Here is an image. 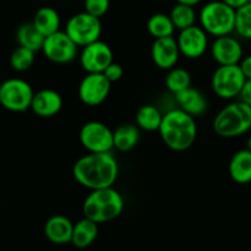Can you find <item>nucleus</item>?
Returning <instances> with one entry per match:
<instances>
[{"instance_id": "1", "label": "nucleus", "mask_w": 251, "mask_h": 251, "mask_svg": "<svg viewBox=\"0 0 251 251\" xmlns=\"http://www.w3.org/2000/svg\"><path fill=\"white\" fill-rule=\"evenodd\" d=\"M119 176V164L112 152L90 153L74 163L73 176L88 190L114 186Z\"/></svg>"}, {"instance_id": "2", "label": "nucleus", "mask_w": 251, "mask_h": 251, "mask_svg": "<svg viewBox=\"0 0 251 251\" xmlns=\"http://www.w3.org/2000/svg\"><path fill=\"white\" fill-rule=\"evenodd\" d=\"M158 132L168 149L176 152H183L195 144L198 124L195 118L176 107L163 115Z\"/></svg>"}, {"instance_id": "3", "label": "nucleus", "mask_w": 251, "mask_h": 251, "mask_svg": "<svg viewBox=\"0 0 251 251\" xmlns=\"http://www.w3.org/2000/svg\"><path fill=\"white\" fill-rule=\"evenodd\" d=\"M124 199L114 186L91 190L82 203L83 217L96 223H105L119 217L124 211Z\"/></svg>"}, {"instance_id": "4", "label": "nucleus", "mask_w": 251, "mask_h": 251, "mask_svg": "<svg viewBox=\"0 0 251 251\" xmlns=\"http://www.w3.org/2000/svg\"><path fill=\"white\" fill-rule=\"evenodd\" d=\"M213 130L225 139H234L251 130V105L243 100L229 103L216 114Z\"/></svg>"}, {"instance_id": "5", "label": "nucleus", "mask_w": 251, "mask_h": 251, "mask_svg": "<svg viewBox=\"0 0 251 251\" xmlns=\"http://www.w3.org/2000/svg\"><path fill=\"white\" fill-rule=\"evenodd\" d=\"M235 11L237 10L221 0H213L205 4L199 14L200 26L208 36L222 37L235 31Z\"/></svg>"}, {"instance_id": "6", "label": "nucleus", "mask_w": 251, "mask_h": 251, "mask_svg": "<svg viewBox=\"0 0 251 251\" xmlns=\"http://www.w3.org/2000/svg\"><path fill=\"white\" fill-rule=\"evenodd\" d=\"M247 77L240 69L239 64L235 65H220L215 70L211 80V86L221 100H235L239 98Z\"/></svg>"}, {"instance_id": "7", "label": "nucleus", "mask_w": 251, "mask_h": 251, "mask_svg": "<svg viewBox=\"0 0 251 251\" xmlns=\"http://www.w3.org/2000/svg\"><path fill=\"white\" fill-rule=\"evenodd\" d=\"M33 96L32 86L22 78H9L0 85V104L10 112L31 109Z\"/></svg>"}, {"instance_id": "8", "label": "nucleus", "mask_w": 251, "mask_h": 251, "mask_svg": "<svg viewBox=\"0 0 251 251\" xmlns=\"http://www.w3.org/2000/svg\"><path fill=\"white\" fill-rule=\"evenodd\" d=\"M64 31L78 47L82 48L100 38L102 24H100V17L82 11L69 19Z\"/></svg>"}, {"instance_id": "9", "label": "nucleus", "mask_w": 251, "mask_h": 251, "mask_svg": "<svg viewBox=\"0 0 251 251\" xmlns=\"http://www.w3.org/2000/svg\"><path fill=\"white\" fill-rule=\"evenodd\" d=\"M81 145L90 153H103L110 152L114 149L113 130L104 123L92 120L82 125L78 135Z\"/></svg>"}, {"instance_id": "10", "label": "nucleus", "mask_w": 251, "mask_h": 251, "mask_svg": "<svg viewBox=\"0 0 251 251\" xmlns=\"http://www.w3.org/2000/svg\"><path fill=\"white\" fill-rule=\"evenodd\" d=\"M78 48L80 47L68 36V33L60 29L46 37L42 51L51 63L69 64L77 58Z\"/></svg>"}, {"instance_id": "11", "label": "nucleus", "mask_w": 251, "mask_h": 251, "mask_svg": "<svg viewBox=\"0 0 251 251\" xmlns=\"http://www.w3.org/2000/svg\"><path fill=\"white\" fill-rule=\"evenodd\" d=\"M110 87L112 82L103 73L86 74L78 85V98L88 107H97L107 100L110 93Z\"/></svg>"}, {"instance_id": "12", "label": "nucleus", "mask_w": 251, "mask_h": 251, "mask_svg": "<svg viewBox=\"0 0 251 251\" xmlns=\"http://www.w3.org/2000/svg\"><path fill=\"white\" fill-rule=\"evenodd\" d=\"M80 64L87 74L103 73L113 63V50L105 42L98 41L82 47Z\"/></svg>"}, {"instance_id": "13", "label": "nucleus", "mask_w": 251, "mask_h": 251, "mask_svg": "<svg viewBox=\"0 0 251 251\" xmlns=\"http://www.w3.org/2000/svg\"><path fill=\"white\" fill-rule=\"evenodd\" d=\"M176 42L180 54L188 59L201 58L208 49V34L196 25L179 31Z\"/></svg>"}, {"instance_id": "14", "label": "nucleus", "mask_w": 251, "mask_h": 251, "mask_svg": "<svg viewBox=\"0 0 251 251\" xmlns=\"http://www.w3.org/2000/svg\"><path fill=\"white\" fill-rule=\"evenodd\" d=\"M211 55L218 65H235L244 58L242 43L235 37H216L210 47Z\"/></svg>"}, {"instance_id": "15", "label": "nucleus", "mask_w": 251, "mask_h": 251, "mask_svg": "<svg viewBox=\"0 0 251 251\" xmlns=\"http://www.w3.org/2000/svg\"><path fill=\"white\" fill-rule=\"evenodd\" d=\"M178 42L173 36L154 39L151 48V58L154 65L162 70H169L176 65L180 56Z\"/></svg>"}, {"instance_id": "16", "label": "nucleus", "mask_w": 251, "mask_h": 251, "mask_svg": "<svg viewBox=\"0 0 251 251\" xmlns=\"http://www.w3.org/2000/svg\"><path fill=\"white\" fill-rule=\"evenodd\" d=\"M61 108H63V98L58 91L51 90V88H43L38 92H34L31 110L37 117H55L60 113Z\"/></svg>"}, {"instance_id": "17", "label": "nucleus", "mask_w": 251, "mask_h": 251, "mask_svg": "<svg viewBox=\"0 0 251 251\" xmlns=\"http://www.w3.org/2000/svg\"><path fill=\"white\" fill-rule=\"evenodd\" d=\"M74 223L63 215H55L48 218L44 225V234L49 242L63 245L71 243Z\"/></svg>"}, {"instance_id": "18", "label": "nucleus", "mask_w": 251, "mask_h": 251, "mask_svg": "<svg viewBox=\"0 0 251 251\" xmlns=\"http://www.w3.org/2000/svg\"><path fill=\"white\" fill-rule=\"evenodd\" d=\"M174 96H176V103L178 104V108L194 118L205 114L208 108L207 98L198 88L189 87Z\"/></svg>"}, {"instance_id": "19", "label": "nucleus", "mask_w": 251, "mask_h": 251, "mask_svg": "<svg viewBox=\"0 0 251 251\" xmlns=\"http://www.w3.org/2000/svg\"><path fill=\"white\" fill-rule=\"evenodd\" d=\"M228 173L233 181L240 185L251 183V151L239 150L230 158Z\"/></svg>"}, {"instance_id": "20", "label": "nucleus", "mask_w": 251, "mask_h": 251, "mask_svg": "<svg viewBox=\"0 0 251 251\" xmlns=\"http://www.w3.org/2000/svg\"><path fill=\"white\" fill-rule=\"evenodd\" d=\"M32 22L44 37L60 31V15L54 7L43 6L38 9Z\"/></svg>"}, {"instance_id": "21", "label": "nucleus", "mask_w": 251, "mask_h": 251, "mask_svg": "<svg viewBox=\"0 0 251 251\" xmlns=\"http://www.w3.org/2000/svg\"><path fill=\"white\" fill-rule=\"evenodd\" d=\"M98 235V223L83 217L74 225L73 238H71V244L78 249H85L90 247Z\"/></svg>"}, {"instance_id": "22", "label": "nucleus", "mask_w": 251, "mask_h": 251, "mask_svg": "<svg viewBox=\"0 0 251 251\" xmlns=\"http://www.w3.org/2000/svg\"><path fill=\"white\" fill-rule=\"evenodd\" d=\"M140 127L136 124H122L113 131L114 149L120 152L131 151L140 141Z\"/></svg>"}, {"instance_id": "23", "label": "nucleus", "mask_w": 251, "mask_h": 251, "mask_svg": "<svg viewBox=\"0 0 251 251\" xmlns=\"http://www.w3.org/2000/svg\"><path fill=\"white\" fill-rule=\"evenodd\" d=\"M163 115L156 105L146 104L137 109L135 122L137 126L144 131H158L163 120Z\"/></svg>"}, {"instance_id": "24", "label": "nucleus", "mask_w": 251, "mask_h": 251, "mask_svg": "<svg viewBox=\"0 0 251 251\" xmlns=\"http://www.w3.org/2000/svg\"><path fill=\"white\" fill-rule=\"evenodd\" d=\"M16 39L19 42V46L31 49L33 51H38L43 48L46 37L36 28L33 22H26L17 28Z\"/></svg>"}, {"instance_id": "25", "label": "nucleus", "mask_w": 251, "mask_h": 251, "mask_svg": "<svg viewBox=\"0 0 251 251\" xmlns=\"http://www.w3.org/2000/svg\"><path fill=\"white\" fill-rule=\"evenodd\" d=\"M147 31L153 37L157 38H164V37H171L174 34L176 27H174L173 21L171 16L163 12H157L153 14L147 21Z\"/></svg>"}, {"instance_id": "26", "label": "nucleus", "mask_w": 251, "mask_h": 251, "mask_svg": "<svg viewBox=\"0 0 251 251\" xmlns=\"http://www.w3.org/2000/svg\"><path fill=\"white\" fill-rule=\"evenodd\" d=\"M194 7L195 6L180 4V2H176L174 5L173 9L171 10L169 16H171L172 21H173L176 29L181 31V29H185L196 24L198 15H196V11Z\"/></svg>"}, {"instance_id": "27", "label": "nucleus", "mask_w": 251, "mask_h": 251, "mask_svg": "<svg viewBox=\"0 0 251 251\" xmlns=\"http://www.w3.org/2000/svg\"><path fill=\"white\" fill-rule=\"evenodd\" d=\"M191 81H193L191 75L188 70L174 66L168 70L164 82H166V87L168 88L169 92L176 95V93L191 87Z\"/></svg>"}, {"instance_id": "28", "label": "nucleus", "mask_w": 251, "mask_h": 251, "mask_svg": "<svg viewBox=\"0 0 251 251\" xmlns=\"http://www.w3.org/2000/svg\"><path fill=\"white\" fill-rule=\"evenodd\" d=\"M34 54H36V51L19 46L10 55V65L14 70L20 71V73L27 71L33 65Z\"/></svg>"}, {"instance_id": "29", "label": "nucleus", "mask_w": 251, "mask_h": 251, "mask_svg": "<svg viewBox=\"0 0 251 251\" xmlns=\"http://www.w3.org/2000/svg\"><path fill=\"white\" fill-rule=\"evenodd\" d=\"M235 32L245 39H251V4L248 2L235 11Z\"/></svg>"}, {"instance_id": "30", "label": "nucleus", "mask_w": 251, "mask_h": 251, "mask_svg": "<svg viewBox=\"0 0 251 251\" xmlns=\"http://www.w3.org/2000/svg\"><path fill=\"white\" fill-rule=\"evenodd\" d=\"M109 6L110 0H85L83 1L85 11L93 15V16L100 17V19L107 14Z\"/></svg>"}, {"instance_id": "31", "label": "nucleus", "mask_w": 251, "mask_h": 251, "mask_svg": "<svg viewBox=\"0 0 251 251\" xmlns=\"http://www.w3.org/2000/svg\"><path fill=\"white\" fill-rule=\"evenodd\" d=\"M103 74H104L105 77L113 83L117 82V81H119L120 78L123 77V75H124V69H123V66L120 65V64L113 61V63L103 71Z\"/></svg>"}, {"instance_id": "32", "label": "nucleus", "mask_w": 251, "mask_h": 251, "mask_svg": "<svg viewBox=\"0 0 251 251\" xmlns=\"http://www.w3.org/2000/svg\"><path fill=\"white\" fill-rule=\"evenodd\" d=\"M239 100L247 103V104L251 105V80L245 81L242 92L239 95Z\"/></svg>"}, {"instance_id": "33", "label": "nucleus", "mask_w": 251, "mask_h": 251, "mask_svg": "<svg viewBox=\"0 0 251 251\" xmlns=\"http://www.w3.org/2000/svg\"><path fill=\"white\" fill-rule=\"evenodd\" d=\"M239 66L243 73H244L247 80H251V54L242 59V61L239 63Z\"/></svg>"}, {"instance_id": "34", "label": "nucleus", "mask_w": 251, "mask_h": 251, "mask_svg": "<svg viewBox=\"0 0 251 251\" xmlns=\"http://www.w3.org/2000/svg\"><path fill=\"white\" fill-rule=\"evenodd\" d=\"M221 1H223L225 4L229 5L230 7H233V9H239V7L244 6L245 4H248L249 2V0H221Z\"/></svg>"}, {"instance_id": "35", "label": "nucleus", "mask_w": 251, "mask_h": 251, "mask_svg": "<svg viewBox=\"0 0 251 251\" xmlns=\"http://www.w3.org/2000/svg\"><path fill=\"white\" fill-rule=\"evenodd\" d=\"M176 2H180V4H186L191 5V6H196L198 4H200L202 0H176Z\"/></svg>"}, {"instance_id": "36", "label": "nucleus", "mask_w": 251, "mask_h": 251, "mask_svg": "<svg viewBox=\"0 0 251 251\" xmlns=\"http://www.w3.org/2000/svg\"><path fill=\"white\" fill-rule=\"evenodd\" d=\"M247 149L249 150V151H251V136L248 139V142H247Z\"/></svg>"}, {"instance_id": "37", "label": "nucleus", "mask_w": 251, "mask_h": 251, "mask_svg": "<svg viewBox=\"0 0 251 251\" xmlns=\"http://www.w3.org/2000/svg\"><path fill=\"white\" fill-rule=\"evenodd\" d=\"M249 2H250V4H251V0H249Z\"/></svg>"}]
</instances>
